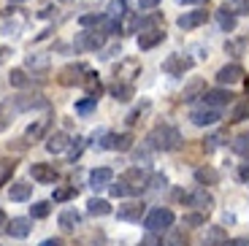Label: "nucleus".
Wrapping results in <instances>:
<instances>
[{"mask_svg":"<svg viewBox=\"0 0 249 246\" xmlns=\"http://www.w3.org/2000/svg\"><path fill=\"white\" fill-rule=\"evenodd\" d=\"M143 211H146V206H143L141 200H130V203L119 206L117 216H119V219H124V222H138L143 216Z\"/></svg>","mask_w":249,"mask_h":246,"instance_id":"13","label":"nucleus"},{"mask_svg":"<svg viewBox=\"0 0 249 246\" xmlns=\"http://www.w3.org/2000/svg\"><path fill=\"white\" fill-rule=\"evenodd\" d=\"M217 22H219V27H222V30H228V33H233V30H236V17H233L231 11H225V8H219Z\"/></svg>","mask_w":249,"mask_h":246,"instance_id":"31","label":"nucleus"},{"mask_svg":"<svg viewBox=\"0 0 249 246\" xmlns=\"http://www.w3.org/2000/svg\"><path fill=\"white\" fill-rule=\"evenodd\" d=\"M73 195H76V187H60V190H54V203H65Z\"/></svg>","mask_w":249,"mask_h":246,"instance_id":"39","label":"nucleus"},{"mask_svg":"<svg viewBox=\"0 0 249 246\" xmlns=\"http://www.w3.org/2000/svg\"><path fill=\"white\" fill-rule=\"evenodd\" d=\"M225 49H228V52H236V57H238V52L244 49V41H231L228 46H225Z\"/></svg>","mask_w":249,"mask_h":246,"instance_id":"48","label":"nucleus"},{"mask_svg":"<svg viewBox=\"0 0 249 246\" xmlns=\"http://www.w3.org/2000/svg\"><path fill=\"white\" fill-rule=\"evenodd\" d=\"M98 22H103V17H100V14H84V17L79 19L81 27H92V25H98Z\"/></svg>","mask_w":249,"mask_h":246,"instance_id":"41","label":"nucleus"},{"mask_svg":"<svg viewBox=\"0 0 249 246\" xmlns=\"http://www.w3.org/2000/svg\"><path fill=\"white\" fill-rule=\"evenodd\" d=\"M81 225V214L79 211H73V209H65L60 214V228L65 230V233H73L76 228Z\"/></svg>","mask_w":249,"mask_h":246,"instance_id":"21","label":"nucleus"},{"mask_svg":"<svg viewBox=\"0 0 249 246\" xmlns=\"http://www.w3.org/2000/svg\"><path fill=\"white\" fill-rule=\"evenodd\" d=\"M6 228H8V216H6V211L0 209V233H3Z\"/></svg>","mask_w":249,"mask_h":246,"instance_id":"50","label":"nucleus"},{"mask_svg":"<svg viewBox=\"0 0 249 246\" xmlns=\"http://www.w3.org/2000/svg\"><path fill=\"white\" fill-rule=\"evenodd\" d=\"M8 81H11V87H17V89H25V87L30 84V79H27V73L22 68H14L11 73H8Z\"/></svg>","mask_w":249,"mask_h":246,"instance_id":"30","label":"nucleus"},{"mask_svg":"<svg viewBox=\"0 0 249 246\" xmlns=\"http://www.w3.org/2000/svg\"><path fill=\"white\" fill-rule=\"evenodd\" d=\"M184 200H187L190 206H193V209L203 211V214H209V211L214 209V197H212V192H206L203 187H200V190H195L193 195H184Z\"/></svg>","mask_w":249,"mask_h":246,"instance_id":"7","label":"nucleus"},{"mask_svg":"<svg viewBox=\"0 0 249 246\" xmlns=\"http://www.w3.org/2000/svg\"><path fill=\"white\" fill-rule=\"evenodd\" d=\"M176 3H187V6H206V0H176Z\"/></svg>","mask_w":249,"mask_h":246,"instance_id":"54","label":"nucleus"},{"mask_svg":"<svg viewBox=\"0 0 249 246\" xmlns=\"http://www.w3.org/2000/svg\"><path fill=\"white\" fill-rule=\"evenodd\" d=\"M133 141H136V138L130 136V133H111V136H106V141L100 143V146L103 149H114V152H127V149L133 146Z\"/></svg>","mask_w":249,"mask_h":246,"instance_id":"10","label":"nucleus"},{"mask_svg":"<svg viewBox=\"0 0 249 246\" xmlns=\"http://www.w3.org/2000/svg\"><path fill=\"white\" fill-rule=\"evenodd\" d=\"M149 181H152V190H160V187H165V176H160V173H157V176H152Z\"/></svg>","mask_w":249,"mask_h":246,"instance_id":"47","label":"nucleus"},{"mask_svg":"<svg viewBox=\"0 0 249 246\" xmlns=\"http://www.w3.org/2000/svg\"><path fill=\"white\" fill-rule=\"evenodd\" d=\"M68 136L65 133H54V136H49V141H46V152H52V154H60V152H65L68 149Z\"/></svg>","mask_w":249,"mask_h":246,"instance_id":"26","label":"nucleus"},{"mask_svg":"<svg viewBox=\"0 0 249 246\" xmlns=\"http://www.w3.org/2000/svg\"><path fill=\"white\" fill-rule=\"evenodd\" d=\"M87 65L84 62H71V65H65V68L60 70V76H57V81H60L62 87H73V84H84V76H87Z\"/></svg>","mask_w":249,"mask_h":246,"instance_id":"3","label":"nucleus"},{"mask_svg":"<svg viewBox=\"0 0 249 246\" xmlns=\"http://www.w3.org/2000/svg\"><path fill=\"white\" fill-rule=\"evenodd\" d=\"M200 92H206V84H203V79H193L190 84L184 87V92H181V100H184V103H190V100H195ZM200 98H203V95H200Z\"/></svg>","mask_w":249,"mask_h":246,"instance_id":"25","label":"nucleus"},{"mask_svg":"<svg viewBox=\"0 0 249 246\" xmlns=\"http://www.w3.org/2000/svg\"><path fill=\"white\" fill-rule=\"evenodd\" d=\"M111 181H114V171H111V168H95V171L89 173V184H92L95 190L108 187Z\"/></svg>","mask_w":249,"mask_h":246,"instance_id":"18","label":"nucleus"},{"mask_svg":"<svg viewBox=\"0 0 249 246\" xmlns=\"http://www.w3.org/2000/svg\"><path fill=\"white\" fill-rule=\"evenodd\" d=\"M206 19H209V11H184L181 14L179 19H176V25L181 27V30H195V27H200L206 22Z\"/></svg>","mask_w":249,"mask_h":246,"instance_id":"9","label":"nucleus"},{"mask_svg":"<svg viewBox=\"0 0 249 246\" xmlns=\"http://www.w3.org/2000/svg\"><path fill=\"white\" fill-rule=\"evenodd\" d=\"M241 79H244V68H241V65H236V62L217 70V81H219V84H238Z\"/></svg>","mask_w":249,"mask_h":246,"instance_id":"16","label":"nucleus"},{"mask_svg":"<svg viewBox=\"0 0 249 246\" xmlns=\"http://www.w3.org/2000/svg\"><path fill=\"white\" fill-rule=\"evenodd\" d=\"M171 225H174V211H171V209H152L149 214L143 216V228L155 230V233L168 230Z\"/></svg>","mask_w":249,"mask_h":246,"instance_id":"2","label":"nucleus"},{"mask_svg":"<svg viewBox=\"0 0 249 246\" xmlns=\"http://www.w3.org/2000/svg\"><path fill=\"white\" fill-rule=\"evenodd\" d=\"M206 141H209V143H206V149L212 152L214 146H219V143H222V136H212V138H206Z\"/></svg>","mask_w":249,"mask_h":246,"instance_id":"49","label":"nucleus"},{"mask_svg":"<svg viewBox=\"0 0 249 246\" xmlns=\"http://www.w3.org/2000/svg\"><path fill=\"white\" fill-rule=\"evenodd\" d=\"M108 192H111L114 197H124V195H130V187H127L124 178H119V184H111V187H108Z\"/></svg>","mask_w":249,"mask_h":246,"instance_id":"40","label":"nucleus"},{"mask_svg":"<svg viewBox=\"0 0 249 246\" xmlns=\"http://www.w3.org/2000/svg\"><path fill=\"white\" fill-rule=\"evenodd\" d=\"M25 65L33 70H46L49 68V54H41V52H38V54H27Z\"/></svg>","mask_w":249,"mask_h":246,"instance_id":"29","label":"nucleus"},{"mask_svg":"<svg viewBox=\"0 0 249 246\" xmlns=\"http://www.w3.org/2000/svg\"><path fill=\"white\" fill-rule=\"evenodd\" d=\"M41 246H65V244H62V238H46Z\"/></svg>","mask_w":249,"mask_h":246,"instance_id":"51","label":"nucleus"},{"mask_svg":"<svg viewBox=\"0 0 249 246\" xmlns=\"http://www.w3.org/2000/svg\"><path fill=\"white\" fill-rule=\"evenodd\" d=\"M195 181H198V184H217L219 173L214 171V168H198V171H195Z\"/></svg>","mask_w":249,"mask_h":246,"instance_id":"28","label":"nucleus"},{"mask_svg":"<svg viewBox=\"0 0 249 246\" xmlns=\"http://www.w3.org/2000/svg\"><path fill=\"white\" fill-rule=\"evenodd\" d=\"M138 246H162V241L157 238L155 230H149V235H146V238H141V244H138Z\"/></svg>","mask_w":249,"mask_h":246,"instance_id":"44","label":"nucleus"},{"mask_svg":"<svg viewBox=\"0 0 249 246\" xmlns=\"http://www.w3.org/2000/svg\"><path fill=\"white\" fill-rule=\"evenodd\" d=\"M95 105H98V100H95V98H87V100H81V103H76V111H79V114H89Z\"/></svg>","mask_w":249,"mask_h":246,"instance_id":"42","label":"nucleus"},{"mask_svg":"<svg viewBox=\"0 0 249 246\" xmlns=\"http://www.w3.org/2000/svg\"><path fill=\"white\" fill-rule=\"evenodd\" d=\"M225 246H249V241L247 238H236V241H228Z\"/></svg>","mask_w":249,"mask_h":246,"instance_id":"53","label":"nucleus"},{"mask_svg":"<svg viewBox=\"0 0 249 246\" xmlns=\"http://www.w3.org/2000/svg\"><path fill=\"white\" fill-rule=\"evenodd\" d=\"M30 173L38 184H54L57 181V171L52 165H46V162H36V165L30 168Z\"/></svg>","mask_w":249,"mask_h":246,"instance_id":"15","label":"nucleus"},{"mask_svg":"<svg viewBox=\"0 0 249 246\" xmlns=\"http://www.w3.org/2000/svg\"><path fill=\"white\" fill-rule=\"evenodd\" d=\"M49 211H52V203H49V200H41V203L30 206V214L36 216V219H44V216H49Z\"/></svg>","mask_w":249,"mask_h":246,"instance_id":"38","label":"nucleus"},{"mask_svg":"<svg viewBox=\"0 0 249 246\" xmlns=\"http://www.w3.org/2000/svg\"><path fill=\"white\" fill-rule=\"evenodd\" d=\"M46 130H49V119H38V122H33L30 127L25 130V141H27V143L41 141V138L46 136Z\"/></svg>","mask_w":249,"mask_h":246,"instance_id":"19","label":"nucleus"},{"mask_svg":"<svg viewBox=\"0 0 249 246\" xmlns=\"http://www.w3.org/2000/svg\"><path fill=\"white\" fill-rule=\"evenodd\" d=\"M14 114H19L17 103H14V98L3 100V103H0V130H6L8 124L14 122Z\"/></svg>","mask_w":249,"mask_h":246,"instance_id":"20","label":"nucleus"},{"mask_svg":"<svg viewBox=\"0 0 249 246\" xmlns=\"http://www.w3.org/2000/svg\"><path fill=\"white\" fill-rule=\"evenodd\" d=\"M190 122L198 124V127H209V124L219 122V111H217V108H212V105L195 108V111H190Z\"/></svg>","mask_w":249,"mask_h":246,"instance_id":"6","label":"nucleus"},{"mask_svg":"<svg viewBox=\"0 0 249 246\" xmlns=\"http://www.w3.org/2000/svg\"><path fill=\"white\" fill-rule=\"evenodd\" d=\"M84 89H87V98H100V92H103V84H100L98 73H92V70H87V76H84Z\"/></svg>","mask_w":249,"mask_h":246,"instance_id":"24","label":"nucleus"},{"mask_svg":"<svg viewBox=\"0 0 249 246\" xmlns=\"http://www.w3.org/2000/svg\"><path fill=\"white\" fill-rule=\"evenodd\" d=\"M146 143L155 152H174V149L181 146V136H179V130L171 127V124H157L146 136Z\"/></svg>","mask_w":249,"mask_h":246,"instance_id":"1","label":"nucleus"},{"mask_svg":"<svg viewBox=\"0 0 249 246\" xmlns=\"http://www.w3.org/2000/svg\"><path fill=\"white\" fill-rule=\"evenodd\" d=\"M30 219H25V216H14V219H8V228L6 233L11 235V238H27L30 235Z\"/></svg>","mask_w":249,"mask_h":246,"instance_id":"17","label":"nucleus"},{"mask_svg":"<svg viewBox=\"0 0 249 246\" xmlns=\"http://www.w3.org/2000/svg\"><path fill=\"white\" fill-rule=\"evenodd\" d=\"M184 228H200V225H206V214L203 211H198V214H184Z\"/></svg>","mask_w":249,"mask_h":246,"instance_id":"37","label":"nucleus"},{"mask_svg":"<svg viewBox=\"0 0 249 246\" xmlns=\"http://www.w3.org/2000/svg\"><path fill=\"white\" fill-rule=\"evenodd\" d=\"M30 195H33V184H27V181H14L11 190H8V197H11V200H17V203L27 200Z\"/></svg>","mask_w":249,"mask_h":246,"instance_id":"23","label":"nucleus"},{"mask_svg":"<svg viewBox=\"0 0 249 246\" xmlns=\"http://www.w3.org/2000/svg\"><path fill=\"white\" fill-rule=\"evenodd\" d=\"M225 244H228V233L222 228H206L203 246H225Z\"/></svg>","mask_w":249,"mask_h":246,"instance_id":"22","label":"nucleus"},{"mask_svg":"<svg viewBox=\"0 0 249 246\" xmlns=\"http://www.w3.org/2000/svg\"><path fill=\"white\" fill-rule=\"evenodd\" d=\"M160 41H165V33H162V27H155V30H141V38H138V49H141V52L155 49Z\"/></svg>","mask_w":249,"mask_h":246,"instance_id":"14","label":"nucleus"},{"mask_svg":"<svg viewBox=\"0 0 249 246\" xmlns=\"http://www.w3.org/2000/svg\"><path fill=\"white\" fill-rule=\"evenodd\" d=\"M233 98H236V95L228 92V89H206L203 92V103L212 105V108H219V105L233 103Z\"/></svg>","mask_w":249,"mask_h":246,"instance_id":"12","label":"nucleus"},{"mask_svg":"<svg viewBox=\"0 0 249 246\" xmlns=\"http://www.w3.org/2000/svg\"><path fill=\"white\" fill-rule=\"evenodd\" d=\"M225 11H231L233 17H241V14H249V0H231V3H225Z\"/></svg>","mask_w":249,"mask_h":246,"instance_id":"32","label":"nucleus"},{"mask_svg":"<svg viewBox=\"0 0 249 246\" xmlns=\"http://www.w3.org/2000/svg\"><path fill=\"white\" fill-rule=\"evenodd\" d=\"M157 3H160V0H138V8H141V11H152Z\"/></svg>","mask_w":249,"mask_h":246,"instance_id":"46","label":"nucleus"},{"mask_svg":"<svg viewBox=\"0 0 249 246\" xmlns=\"http://www.w3.org/2000/svg\"><path fill=\"white\" fill-rule=\"evenodd\" d=\"M14 171H17V160H8V157H3V160H0V184H6L8 178H11Z\"/></svg>","mask_w":249,"mask_h":246,"instance_id":"33","label":"nucleus"},{"mask_svg":"<svg viewBox=\"0 0 249 246\" xmlns=\"http://www.w3.org/2000/svg\"><path fill=\"white\" fill-rule=\"evenodd\" d=\"M124 181H127V187H130V195L133 192H141L143 187H146V181H149V173L141 171V168H130V171H124Z\"/></svg>","mask_w":249,"mask_h":246,"instance_id":"11","label":"nucleus"},{"mask_svg":"<svg viewBox=\"0 0 249 246\" xmlns=\"http://www.w3.org/2000/svg\"><path fill=\"white\" fill-rule=\"evenodd\" d=\"M14 103H17L19 114H22V111H41V108H49V100H46L44 95H19V98H14Z\"/></svg>","mask_w":249,"mask_h":246,"instance_id":"8","label":"nucleus"},{"mask_svg":"<svg viewBox=\"0 0 249 246\" xmlns=\"http://www.w3.org/2000/svg\"><path fill=\"white\" fill-rule=\"evenodd\" d=\"M231 149L236 154H241V157H249V133H247V136H238L236 141L231 143Z\"/></svg>","mask_w":249,"mask_h":246,"instance_id":"36","label":"nucleus"},{"mask_svg":"<svg viewBox=\"0 0 249 246\" xmlns=\"http://www.w3.org/2000/svg\"><path fill=\"white\" fill-rule=\"evenodd\" d=\"M87 214H92V216H108V214H111V206H108V200L92 197V200L87 203Z\"/></svg>","mask_w":249,"mask_h":246,"instance_id":"27","label":"nucleus"},{"mask_svg":"<svg viewBox=\"0 0 249 246\" xmlns=\"http://www.w3.org/2000/svg\"><path fill=\"white\" fill-rule=\"evenodd\" d=\"M108 14H111L114 19H117V17H124V14H127V11H124V0H114L111 6H108Z\"/></svg>","mask_w":249,"mask_h":246,"instance_id":"43","label":"nucleus"},{"mask_svg":"<svg viewBox=\"0 0 249 246\" xmlns=\"http://www.w3.org/2000/svg\"><path fill=\"white\" fill-rule=\"evenodd\" d=\"M8 54H11V49H8V46H0V65L8 60Z\"/></svg>","mask_w":249,"mask_h":246,"instance_id":"52","label":"nucleus"},{"mask_svg":"<svg viewBox=\"0 0 249 246\" xmlns=\"http://www.w3.org/2000/svg\"><path fill=\"white\" fill-rule=\"evenodd\" d=\"M103 33H98V30H84V33H79V38H76V49H81V52H98L100 46H103Z\"/></svg>","mask_w":249,"mask_h":246,"instance_id":"5","label":"nucleus"},{"mask_svg":"<svg viewBox=\"0 0 249 246\" xmlns=\"http://www.w3.org/2000/svg\"><path fill=\"white\" fill-rule=\"evenodd\" d=\"M195 62L190 60V57H184V54H171L168 60L162 62V70H165V73L168 76H184L187 70L193 68Z\"/></svg>","mask_w":249,"mask_h":246,"instance_id":"4","label":"nucleus"},{"mask_svg":"<svg viewBox=\"0 0 249 246\" xmlns=\"http://www.w3.org/2000/svg\"><path fill=\"white\" fill-rule=\"evenodd\" d=\"M146 108H149V103H143L141 108L130 111V114H127V124H136V122H138V117H141V114H143V111H146Z\"/></svg>","mask_w":249,"mask_h":246,"instance_id":"45","label":"nucleus"},{"mask_svg":"<svg viewBox=\"0 0 249 246\" xmlns=\"http://www.w3.org/2000/svg\"><path fill=\"white\" fill-rule=\"evenodd\" d=\"M244 119H249V98L241 100V103L233 108V114H231V122H244Z\"/></svg>","mask_w":249,"mask_h":246,"instance_id":"35","label":"nucleus"},{"mask_svg":"<svg viewBox=\"0 0 249 246\" xmlns=\"http://www.w3.org/2000/svg\"><path fill=\"white\" fill-rule=\"evenodd\" d=\"M111 95L117 100H130L133 98V87L130 84H119L117 81V84H111Z\"/></svg>","mask_w":249,"mask_h":246,"instance_id":"34","label":"nucleus"},{"mask_svg":"<svg viewBox=\"0 0 249 246\" xmlns=\"http://www.w3.org/2000/svg\"><path fill=\"white\" fill-rule=\"evenodd\" d=\"M238 176H241V181H249V165H241V171H238Z\"/></svg>","mask_w":249,"mask_h":246,"instance_id":"55","label":"nucleus"}]
</instances>
